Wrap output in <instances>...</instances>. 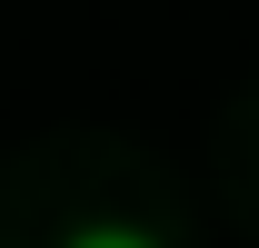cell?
Returning <instances> with one entry per match:
<instances>
[{"label": "cell", "instance_id": "1", "mask_svg": "<svg viewBox=\"0 0 259 248\" xmlns=\"http://www.w3.org/2000/svg\"><path fill=\"white\" fill-rule=\"evenodd\" d=\"M60 248H169L160 228H140V218H90V228H70Z\"/></svg>", "mask_w": 259, "mask_h": 248}]
</instances>
